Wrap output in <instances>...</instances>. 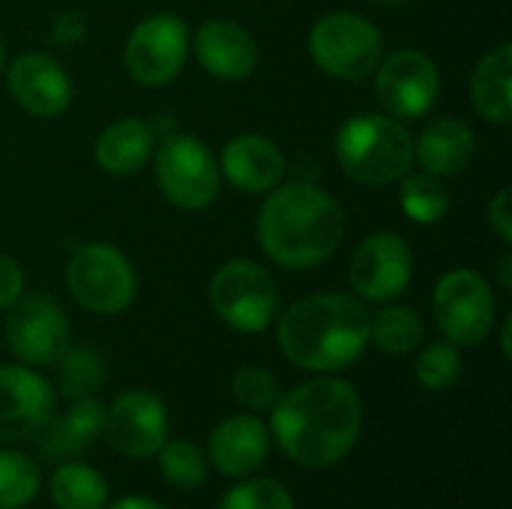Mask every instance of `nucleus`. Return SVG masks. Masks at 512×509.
<instances>
[{"instance_id": "27", "label": "nucleus", "mask_w": 512, "mask_h": 509, "mask_svg": "<svg viewBox=\"0 0 512 509\" xmlns=\"http://www.w3.org/2000/svg\"><path fill=\"white\" fill-rule=\"evenodd\" d=\"M402 189H399V204H402V213L417 222V225H438L447 219L450 213V192L447 186L426 174V171H408L402 180Z\"/></svg>"}, {"instance_id": "12", "label": "nucleus", "mask_w": 512, "mask_h": 509, "mask_svg": "<svg viewBox=\"0 0 512 509\" xmlns=\"http://www.w3.org/2000/svg\"><path fill=\"white\" fill-rule=\"evenodd\" d=\"M375 75V96L384 114L396 120L426 117L441 96L438 63L420 48H399L381 57Z\"/></svg>"}, {"instance_id": "31", "label": "nucleus", "mask_w": 512, "mask_h": 509, "mask_svg": "<svg viewBox=\"0 0 512 509\" xmlns=\"http://www.w3.org/2000/svg\"><path fill=\"white\" fill-rule=\"evenodd\" d=\"M216 509H297V504L279 480L246 477L222 495Z\"/></svg>"}, {"instance_id": "9", "label": "nucleus", "mask_w": 512, "mask_h": 509, "mask_svg": "<svg viewBox=\"0 0 512 509\" xmlns=\"http://www.w3.org/2000/svg\"><path fill=\"white\" fill-rule=\"evenodd\" d=\"M432 315L447 342L459 348H477L495 330L498 300L483 273L471 267H456L435 282Z\"/></svg>"}, {"instance_id": "6", "label": "nucleus", "mask_w": 512, "mask_h": 509, "mask_svg": "<svg viewBox=\"0 0 512 509\" xmlns=\"http://www.w3.org/2000/svg\"><path fill=\"white\" fill-rule=\"evenodd\" d=\"M210 306L231 330L258 336L279 318V285L261 261L231 258L210 279Z\"/></svg>"}, {"instance_id": "32", "label": "nucleus", "mask_w": 512, "mask_h": 509, "mask_svg": "<svg viewBox=\"0 0 512 509\" xmlns=\"http://www.w3.org/2000/svg\"><path fill=\"white\" fill-rule=\"evenodd\" d=\"M234 399L249 411V414H264L273 411V405L282 396V387L276 381V375L264 366H243L234 381H231Z\"/></svg>"}, {"instance_id": "1", "label": "nucleus", "mask_w": 512, "mask_h": 509, "mask_svg": "<svg viewBox=\"0 0 512 509\" xmlns=\"http://www.w3.org/2000/svg\"><path fill=\"white\" fill-rule=\"evenodd\" d=\"M270 414V435L282 453L312 471L339 465L363 429V399L351 381L336 375H318L282 393Z\"/></svg>"}, {"instance_id": "2", "label": "nucleus", "mask_w": 512, "mask_h": 509, "mask_svg": "<svg viewBox=\"0 0 512 509\" xmlns=\"http://www.w3.org/2000/svg\"><path fill=\"white\" fill-rule=\"evenodd\" d=\"M261 252L282 270L303 273L330 261L345 240V210L327 189L294 180L267 192L255 222Z\"/></svg>"}, {"instance_id": "8", "label": "nucleus", "mask_w": 512, "mask_h": 509, "mask_svg": "<svg viewBox=\"0 0 512 509\" xmlns=\"http://www.w3.org/2000/svg\"><path fill=\"white\" fill-rule=\"evenodd\" d=\"M66 288L90 315H120L138 297V276L126 252L111 243H84L66 264Z\"/></svg>"}, {"instance_id": "25", "label": "nucleus", "mask_w": 512, "mask_h": 509, "mask_svg": "<svg viewBox=\"0 0 512 509\" xmlns=\"http://www.w3.org/2000/svg\"><path fill=\"white\" fill-rule=\"evenodd\" d=\"M51 504L57 509H102L108 504V483L93 465L69 459L51 477Z\"/></svg>"}, {"instance_id": "19", "label": "nucleus", "mask_w": 512, "mask_h": 509, "mask_svg": "<svg viewBox=\"0 0 512 509\" xmlns=\"http://www.w3.org/2000/svg\"><path fill=\"white\" fill-rule=\"evenodd\" d=\"M270 426L255 414H234L222 420L207 441V462L216 474L231 480L252 477L270 456Z\"/></svg>"}, {"instance_id": "5", "label": "nucleus", "mask_w": 512, "mask_h": 509, "mask_svg": "<svg viewBox=\"0 0 512 509\" xmlns=\"http://www.w3.org/2000/svg\"><path fill=\"white\" fill-rule=\"evenodd\" d=\"M150 162L159 192L177 210H189V213L207 210L219 198L222 189L219 159L198 135L189 132L165 135L162 141H156Z\"/></svg>"}, {"instance_id": "40", "label": "nucleus", "mask_w": 512, "mask_h": 509, "mask_svg": "<svg viewBox=\"0 0 512 509\" xmlns=\"http://www.w3.org/2000/svg\"><path fill=\"white\" fill-rule=\"evenodd\" d=\"M375 3H381V6H405L411 0H375Z\"/></svg>"}, {"instance_id": "3", "label": "nucleus", "mask_w": 512, "mask_h": 509, "mask_svg": "<svg viewBox=\"0 0 512 509\" xmlns=\"http://www.w3.org/2000/svg\"><path fill=\"white\" fill-rule=\"evenodd\" d=\"M369 309L360 297L324 291L297 300L279 315L276 339L288 363L315 375L354 366L369 345Z\"/></svg>"}, {"instance_id": "26", "label": "nucleus", "mask_w": 512, "mask_h": 509, "mask_svg": "<svg viewBox=\"0 0 512 509\" xmlns=\"http://www.w3.org/2000/svg\"><path fill=\"white\" fill-rule=\"evenodd\" d=\"M54 366H57V393L66 402L99 396L108 378L102 354L90 345H69Z\"/></svg>"}, {"instance_id": "21", "label": "nucleus", "mask_w": 512, "mask_h": 509, "mask_svg": "<svg viewBox=\"0 0 512 509\" xmlns=\"http://www.w3.org/2000/svg\"><path fill=\"white\" fill-rule=\"evenodd\" d=\"M105 432V405L90 399H75L63 414H51L45 426L36 432L39 450L51 462H69L81 456L99 435Z\"/></svg>"}, {"instance_id": "7", "label": "nucleus", "mask_w": 512, "mask_h": 509, "mask_svg": "<svg viewBox=\"0 0 512 509\" xmlns=\"http://www.w3.org/2000/svg\"><path fill=\"white\" fill-rule=\"evenodd\" d=\"M309 57L336 81H363L384 57V36L360 12H327L309 30Z\"/></svg>"}, {"instance_id": "23", "label": "nucleus", "mask_w": 512, "mask_h": 509, "mask_svg": "<svg viewBox=\"0 0 512 509\" xmlns=\"http://www.w3.org/2000/svg\"><path fill=\"white\" fill-rule=\"evenodd\" d=\"M471 105L495 126H510L512 120V42L489 48L471 75Z\"/></svg>"}, {"instance_id": "22", "label": "nucleus", "mask_w": 512, "mask_h": 509, "mask_svg": "<svg viewBox=\"0 0 512 509\" xmlns=\"http://www.w3.org/2000/svg\"><path fill=\"white\" fill-rule=\"evenodd\" d=\"M156 150V129L141 117H120L108 123L93 144V159L108 177H135L147 168Z\"/></svg>"}, {"instance_id": "38", "label": "nucleus", "mask_w": 512, "mask_h": 509, "mask_svg": "<svg viewBox=\"0 0 512 509\" xmlns=\"http://www.w3.org/2000/svg\"><path fill=\"white\" fill-rule=\"evenodd\" d=\"M512 315L504 318V324H501V354H504V360H510L512 357Z\"/></svg>"}, {"instance_id": "24", "label": "nucleus", "mask_w": 512, "mask_h": 509, "mask_svg": "<svg viewBox=\"0 0 512 509\" xmlns=\"http://www.w3.org/2000/svg\"><path fill=\"white\" fill-rule=\"evenodd\" d=\"M426 339L423 315L405 303H384L369 318V342L387 357H405L417 351Z\"/></svg>"}, {"instance_id": "10", "label": "nucleus", "mask_w": 512, "mask_h": 509, "mask_svg": "<svg viewBox=\"0 0 512 509\" xmlns=\"http://www.w3.org/2000/svg\"><path fill=\"white\" fill-rule=\"evenodd\" d=\"M192 45L189 24L174 12H153L141 18L123 45V66L141 87H168L186 66Z\"/></svg>"}, {"instance_id": "11", "label": "nucleus", "mask_w": 512, "mask_h": 509, "mask_svg": "<svg viewBox=\"0 0 512 509\" xmlns=\"http://www.w3.org/2000/svg\"><path fill=\"white\" fill-rule=\"evenodd\" d=\"M6 312L9 315L3 324V336H6V348L18 363L30 369H45L54 366L63 357V351L72 345V324L60 309V303H54L51 297L21 294Z\"/></svg>"}, {"instance_id": "28", "label": "nucleus", "mask_w": 512, "mask_h": 509, "mask_svg": "<svg viewBox=\"0 0 512 509\" xmlns=\"http://www.w3.org/2000/svg\"><path fill=\"white\" fill-rule=\"evenodd\" d=\"M159 471L165 477L168 486L174 489H201L207 483V474H210V462L207 456L201 453V447L189 438H168L162 447H159Z\"/></svg>"}, {"instance_id": "39", "label": "nucleus", "mask_w": 512, "mask_h": 509, "mask_svg": "<svg viewBox=\"0 0 512 509\" xmlns=\"http://www.w3.org/2000/svg\"><path fill=\"white\" fill-rule=\"evenodd\" d=\"M6 63H9V54H6V45H3V39H0V75H3Z\"/></svg>"}, {"instance_id": "14", "label": "nucleus", "mask_w": 512, "mask_h": 509, "mask_svg": "<svg viewBox=\"0 0 512 509\" xmlns=\"http://www.w3.org/2000/svg\"><path fill=\"white\" fill-rule=\"evenodd\" d=\"M6 90L30 117L54 120L69 111L75 84L69 69L48 51H24L6 63Z\"/></svg>"}, {"instance_id": "35", "label": "nucleus", "mask_w": 512, "mask_h": 509, "mask_svg": "<svg viewBox=\"0 0 512 509\" xmlns=\"http://www.w3.org/2000/svg\"><path fill=\"white\" fill-rule=\"evenodd\" d=\"M24 294V270L15 258L0 252V312H6Z\"/></svg>"}, {"instance_id": "17", "label": "nucleus", "mask_w": 512, "mask_h": 509, "mask_svg": "<svg viewBox=\"0 0 512 509\" xmlns=\"http://www.w3.org/2000/svg\"><path fill=\"white\" fill-rule=\"evenodd\" d=\"M189 51L195 54L198 66L225 84H237L246 81L255 66H258V45L252 39V33L231 18H210L204 21L195 36Z\"/></svg>"}, {"instance_id": "33", "label": "nucleus", "mask_w": 512, "mask_h": 509, "mask_svg": "<svg viewBox=\"0 0 512 509\" xmlns=\"http://www.w3.org/2000/svg\"><path fill=\"white\" fill-rule=\"evenodd\" d=\"M87 39V18L75 9H66L54 18L51 24V33H48V42L57 45V48H72L78 42Z\"/></svg>"}, {"instance_id": "15", "label": "nucleus", "mask_w": 512, "mask_h": 509, "mask_svg": "<svg viewBox=\"0 0 512 509\" xmlns=\"http://www.w3.org/2000/svg\"><path fill=\"white\" fill-rule=\"evenodd\" d=\"M108 444L126 459H150L168 441V408L150 390H126L105 408Z\"/></svg>"}, {"instance_id": "34", "label": "nucleus", "mask_w": 512, "mask_h": 509, "mask_svg": "<svg viewBox=\"0 0 512 509\" xmlns=\"http://www.w3.org/2000/svg\"><path fill=\"white\" fill-rule=\"evenodd\" d=\"M510 201H512V189L510 186H504V189H498L495 192V198L489 201V228H492V234L501 240V246H512V210H510Z\"/></svg>"}, {"instance_id": "4", "label": "nucleus", "mask_w": 512, "mask_h": 509, "mask_svg": "<svg viewBox=\"0 0 512 509\" xmlns=\"http://www.w3.org/2000/svg\"><path fill=\"white\" fill-rule=\"evenodd\" d=\"M333 153L345 177L381 189L399 183L414 168V135L384 111H363L339 126Z\"/></svg>"}, {"instance_id": "36", "label": "nucleus", "mask_w": 512, "mask_h": 509, "mask_svg": "<svg viewBox=\"0 0 512 509\" xmlns=\"http://www.w3.org/2000/svg\"><path fill=\"white\" fill-rule=\"evenodd\" d=\"M102 509H168V507H162V504H156V501H147V498H123V501H114L111 507H102Z\"/></svg>"}, {"instance_id": "37", "label": "nucleus", "mask_w": 512, "mask_h": 509, "mask_svg": "<svg viewBox=\"0 0 512 509\" xmlns=\"http://www.w3.org/2000/svg\"><path fill=\"white\" fill-rule=\"evenodd\" d=\"M498 285L504 291H512V255L504 252V258L498 261Z\"/></svg>"}, {"instance_id": "30", "label": "nucleus", "mask_w": 512, "mask_h": 509, "mask_svg": "<svg viewBox=\"0 0 512 509\" xmlns=\"http://www.w3.org/2000/svg\"><path fill=\"white\" fill-rule=\"evenodd\" d=\"M39 492V471L33 459L15 450H0V509L27 507Z\"/></svg>"}, {"instance_id": "16", "label": "nucleus", "mask_w": 512, "mask_h": 509, "mask_svg": "<svg viewBox=\"0 0 512 509\" xmlns=\"http://www.w3.org/2000/svg\"><path fill=\"white\" fill-rule=\"evenodd\" d=\"M54 387L24 363L0 366V444L30 441L54 414Z\"/></svg>"}, {"instance_id": "18", "label": "nucleus", "mask_w": 512, "mask_h": 509, "mask_svg": "<svg viewBox=\"0 0 512 509\" xmlns=\"http://www.w3.org/2000/svg\"><path fill=\"white\" fill-rule=\"evenodd\" d=\"M216 159H219L222 180H228L237 192L246 195H267L285 180L288 171V159L282 147L258 132L234 135Z\"/></svg>"}, {"instance_id": "20", "label": "nucleus", "mask_w": 512, "mask_h": 509, "mask_svg": "<svg viewBox=\"0 0 512 509\" xmlns=\"http://www.w3.org/2000/svg\"><path fill=\"white\" fill-rule=\"evenodd\" d=\"M477 156V135L474 129L453 114L435 117L426 123L414 141V162L438 180L459 177Z\"/></svg>"}, {"instance_id": "29", "label": "nucleus", "mask_w": 512, "mask_h": 509, "mask_svg": "<svg viewBox=\"0 0 512 509\" xmlns=\"http://www.w3.org/2000/svg\"><path fill=\"white\" fill-rule=\"evenodd\" d=\"M414 375H417L420 387H426L429 393L453 390L465 375V360H462L459 345H453V342L426 345L414 363Z\"/></svg>"}, {"instance_id": "13", "label": "nucleus", "mask_w": 512, "mask_h": 509, "mask_svg": "<svg viewBox=\"0 0 512 509\" xmlns=\"http://www.w3.org/2000/svg\"><path fill=\"white\" fill-rule=\"evenodd\" d=\"M351 291L363 303H393L414 279V252L408 240L396 231H375L363 237L351 255L348 267Z\"/></svg>"}]
</instances>
